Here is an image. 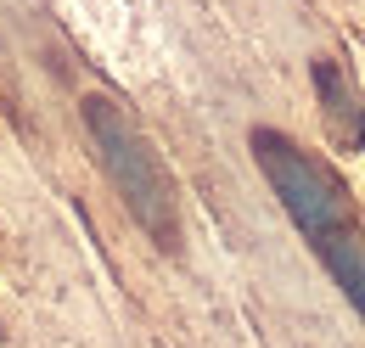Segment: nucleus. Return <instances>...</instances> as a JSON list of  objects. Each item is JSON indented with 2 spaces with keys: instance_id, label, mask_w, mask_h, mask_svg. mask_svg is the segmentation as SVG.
<instances>
[{
  "instance_id": "7ed1b4c3",
  "label": "nucleus",
  "mask_w": 365,
  "mask_h": 348,
  "mask_svg": "<svg viewBox=\"0 0 365 348\" xmlns=\"http://www.w3.org/2000/svg\"><path fill=\"white\" fill-rule=\"evenodd\" d=\"M315 96H320V113H326V135L337 152H360L365 146V107H360V90L349 85V73L331 62V56H315Z\"/></svg>"
},
{
  "instance_id": "f03ea898",
  "label": "nucleus",
  "mask_w": 365,
  "mask_h": 348,
  "mask_svg": "<svg viewBox=\"0 0 365 348\" xmlns=\"http://www.w3.org/2000/svg\"><path fill=\"white\" fill-rule=\"evenodd\" d=\"M247 146H253L259 169L270 180V191L281 197L287 219H292L309 242H326V236H337V230H354L349 191H343V180L326 169V163H315L309 152H298L281 130H253Z\"/></svg>"
},
{
  "instance_id": "f257e3e1",
  "label": "nucleus",
  "mask_w": 365,
  "mask_h": 348,
  "mask_svg": "<svg viewBox=\"0 0 365 348\" xmlns=\"http://www.w3.org/2000/svg\"><path fill=\"white\" fill-rule=\"evenodd\" d=\"M85 130H91L96 158H101L107 180L118 185L124 208L135 214V225L163 253H175V247H180V197H175V180L163 169L158 146H152V140L140 135L135 118H130L118 101H107V96H91V101H85Z\"/></svg>"
},
{
  "instance_id": "20e7f679",
  "label": "nucleus",
  "mask_w": 365,
  "mask_h": 348,
  "mask_svg": "<svg viewBox=\"0 0 365 348\" xmlns=\"http://www.w3.org/2000/svg\"><path fill=\"white\" fill-rule=\"evenodd\" d=\"M315 253H320V264L331 270V281L343 287V298L360 309V320H365V242L354 230H337V236L315 242Z\"/></svg>"
}]
</instances>
